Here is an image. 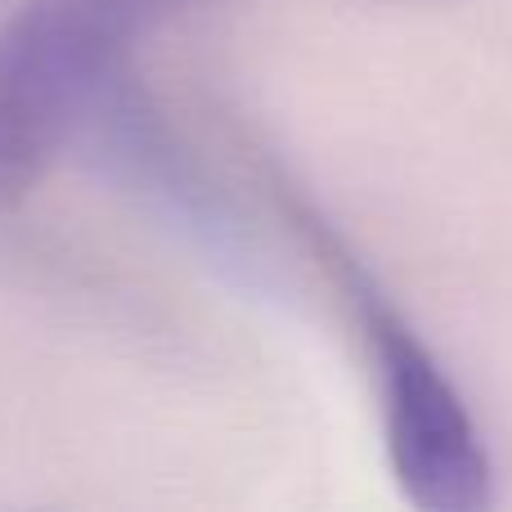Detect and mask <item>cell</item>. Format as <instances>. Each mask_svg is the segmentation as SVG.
<instances>
[{
    "instance_id": "obj_1",
    "label": "cell",
    "mask_w": 512,
    "mask_h": 512,
    "mask_svg": "<svg viewBox=\"0 0 512 512\" xmlns=\"http://www.w3.org/2000/svg\"><path fill=\"white\" fill-rule=\"evenodd\" d=\"M171 0H23L0 27V212L18 207L99 108Z\"/></svg>"
},
{
    "instance_id": "obj_2",
    "label": "cell",
    "mask_w": 512,
    "mask_h": 512,
    "mask_svg": "<svg viewBox=\"0 0 512 512\" xmlns=\"http://www.w3.org/2000/svg\"><path fill=\"white\" fill-rule=\"evenodd\" d=\"M346 297L369 346L382 445L400 495L427 512H481L495 499V463L468 400L400 310L351 265Z\"/></svg>"
}]
</instances>
